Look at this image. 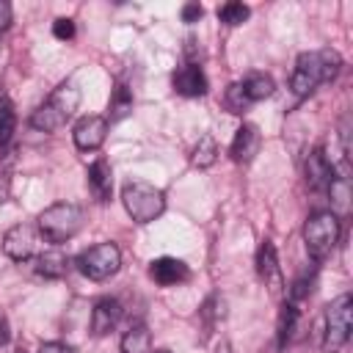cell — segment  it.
<instances>
[{
  "label": "cell",
  "instance_id": "obj_1",
  "mask_svg": "<svg viewBox=\"0 0 353 353\" xmlns=\"http://www.w3.org/2000/svg\"><path fill=\"white\" fill-rule=\"evenodd\" d=\"M342 69V58L334 50H312L301 52L295 69L290 74V88L295 97H309L317 85L331 83Z\"/></svg>",
  "mask_w": 353,
  "mask_h": 353
},
{
  "label": "cell",
  "instance_id": "obj_2",
  "mask_svg": "<svg viewBox=\"0 0 353 353\" xmlns=\"http://www.w3.org/2000/svg\"><path fill=\"white\" fill-rule=\"evenodd\" d=\"M77 105H80V91L72 83H63L30 113V127L41 132H55L74 116Z\"/></svg>",
  "mask_w": 353,
  "mask_h": 353
},
{
  "label": "cell",
  "instance_id": "obj_3",
  "mask_svg": "<svg viewBox=\"0 0 353 353\" xmlns=\"http://www.w3.org/2000/svg\"><path fill=\"white\" fill-rule=\"evenodd\" d=\"M121 201H124V210L130 212V218L135 223H152L165 210L163 190L149 185V182H141V179H132L121 188Z\"/></svg>",
  "mask_w": 353,
  "mask_h": 353
},
{
  "label": "cell",
  "instance_id": "obj_4",
  "mask_svg": "<svg viewBox=\"0 0 353 353\" xmlns=\"http://www.w3.org/2000/svg\"><path fill=\"white\" fill-rule=\"evenodd\" d=\"M80 226H83V210L77 204H72V201L50 204L39 215V232L50 243H66V240H72L80 232Z\"/></svg>",
  "mask_w": 353,
  "mask_h": 353
},
{
  "label": "cell",
  "instance_id": "obj_5",
  "mask_svg": "<svg viewBox=\"0 0 353 353\" xmlns=\"http://www.w3.org/2000/svg\"><path fill=\"white\" fill-rule=\"evenodd\" d=\"M339 218L336 212L331 210H323V212H314L309 215L306 226H303V243H306V251L314 262H323L339 243Z\"/></svg>",
  "mask_w": 353,
  "mask_h": 353
},
{
  "label": "cell",
  "instance_id": "obj_6",
  "mask_svg": "<svg viewBox=\"0 0 353 353\" xmlns=\"http://www.w3.org/2000/svg\"><path fill=\"white\" fill-rule=\"evenodd\" d=\"M350 328H353V298L345 292V295L334 298L325 306V336H323V347L328 353H336L350 339Z\"/></svg>",
  "mask_w": 353,
  "mask_h": 353
},
{
  "label": "cell",
  "instance_id": "obj_7",
  "mask_svg": "<svg viewBox=\"0 0 353 353\" xmlns=\"http://www.w3.org/2000/svg\"><path fill=\"white\" fill-rule=\"evenodd\" d=\"M121 268V251L113 243H97L77 256V270L91 281H105Z\"/></svg>",
  "mask_w": 353,
  "mask_h": 353
},
{
  "label": "cell",
  "instance_id": "obj_8",
  "mask_svg": "<svg viewBox=\"0 0 353 353\" xmlns=\"http://www.w3.org/2000/svg\"><path fill=\"white\" fill-rule=\"evenodd\" d=\"M273 80L268 77V74H248L245 80H240V83H232L229 88H226V108L232 110V113H243L248 105H254V102H262V99H268L270 94H273Z\"/></svg>",
  "mask_w": 353,
  "mask_h": 353
},
{
  "label": "cell",
  "instance_id": "obj_9",
  "mask_svg": "<svg viewBox=\"0 0 353 353\" xmlns=\"http://www.w3.org/2000/svg\"><path fill=\"white\" fill-rule=\"evenodd\" d=\"M303 174H306V185L312 190H328L334 185V179L339 176L336 174V165L328 160V154L323 149H312L306 154V163H303Z\"/></svg>",
  "mask_w": 353,
  "mask_h": 353
},
{
  "label": "cell",
  "instance_id": "obj_10",
  "mask_svg": "<svg viewBox=\"0 0 353 353\" xmlns=\"http://www.w3.org/2000/svg\"><path fill=\"white\" fill-rule=\"evenodd\" d=\"M36 243H39L36 229H33L30 223H17V226H11V229L6 232V237H3V251H6V256H11L14 262H25V259H30V256L36 254Z\"/></svg>",
  "mask_w": 353,
  "mask_h": 353
},
{
  "label": "cell",
  "instance_id": "obj_11",
  "mask_svg": "<svg viewBox=\"0 0 353 353\" xmlns=\"http://www.w3.org/2000/svg\"><path fill=\"white\" fill-rule=\"evenodd\" d=\"M72 138H74V146L83 149V152L99 149L105 143V138H108V119L105 116H94V113L91 116H83L74 124Z\"/></svg>",
  "mask_w": 353,
  "mask_h": 353
},
{
  "label": "cell",
  "instance_id": "obj_12",
  "mask_svg": "<svg viewBox=\"0 0 353 353\" xmlns=\"http://www.w3.org/2000/svg\"><path fill=\"white\" fill-rule=\"evenodd\" d=\"M171 85H174V91L176 94H182V97H204L207 94V74H204V69L199 66V63H185V66H179L174 74H171Z\"/></svg>",
  "mask_w": 353,
  "mask_h": 353
},
{
  "label": "cell",
  "instance_id": "obj_13",
  "mask_svg": "<svg viewBox=\"0 0 353 353\" xmlns=\"http://www.w3.org/2000/svg\"><path fill=\"white\" fill-rule=\"evenodd\" d=\"M256 273L265 281V287H270L273 295L281 292V268H279V256H276V245L270 240H262V245L256 248Z\"/></svg>",
  "mask_w": 353,
  "mask_h": 353
},
{
  "label": "cell",
  "instance_id": "obj_14",
  "mask_svg": "<svg viewBox=\"0 0 353 353\" xmlns=\"http://www.w3.org/2000/svg\"><path fill=\"white\" fill-rule=\"evenodd\" d=\"M149 276L160 284V287H174V284H182L190 279V270L182 259L176 256H160V259H152L149 262Z\"/></svg>",
  "mask_w": 353,
  "mask_h": 353
},
{
  "label": "cell",
  "instance_id": "obj_15",
  "mask_svg": "<svg viewBox=\"0 0 353 353\" xmlns=\"http://www.w3.org/2000/svg\"><path fill=\"white\" fill-rule=\"evenodd\" d=\"M121 320V303L116 298H99L91 309V334L105 336L110 334Z\"/></svg>",
  "mask_w": 353,
  "mask_h": 353
},
{
  "label": "cell",
  "instance_id": "obj_16",
  "mask_svg": "<svg viewBox=\"0 0 353 353\" xmlns=\"http://www.w3.org/2000/svg\"><path fill=\"white\" fill-rule=\"evenodd\" d=\"M259 143H262L259 130L254 124H240L237 132H234V141L229 146V154H232L234 163H251L254 154L259 152Z\"/></svg>",
  "mask_w": 353,
  "mask_h": 353
},
{
  "label": "cell",
  "instance_id": "obj_17",
  "mask_svg": "<svg viewBox=\"0 0 353 353\" xmlns=\"http://www.w3.org/2000/svg\"><path fill=\"white\" fill-rule=\"evenodd\" d=\"M88 190L97 201H110L113 196V171L105 157H97L88 165Z\"/></svg>",
  "mask_w": 353,
  "mask_h": 353
},
{
  "label": "cell",
  "instance_id": "obj_18",
  "mask_svg": "<svg viewBox=\"0 0 353 353\" xmlns=\"http://www.w3.org/2000/svg\"><path fill=\"white\" fill-rule=\"evenodd\" d=\"M66 270H69V256L58 248H50L36 256V273L44 279H61L66 276Z\"/></svg>",
  "mask_w": 353,
  "mask_h": 353
},
{
  "label": "cell",
  "instance_id": "obj_19",
  "mask_svg": "<svg viewBox=\"0 0 353 353\" xmlns=\"http://www.w3.org/2000/svg\"><path fill=\"white\" fill-rule=\"evenodd\" d=\"M121 353H152V334L143 323H132L121 336Z\"/></svg>",
  "mask_w": 353,
  "mask_h": 353
},
{
  "label": "cell",
  "instance_id": "obj_20",
  "mask_svg": "<svg viewBox=\"0 0 353 353\" xmlns=\"http://www.w3.org/2000/svg\"><path fill=\"white\" fill-rule=\"evenodd\" d=\"M130 113H132V91L124 83H116L110 94V105H108V121H121Z\"/></svg>",
  "mask_w": 353,
  "mask_h": 353
},
{
  "label": "cell",
  "instance_id": "obj_21",
  "mask_svg": "<svg viewBox=\"0 0 353 353\" xmlns=\"http://www.w3.org/2000/svg\"><path fill=\"white\" fill-rule=\"evenodd\" d=\"M17 132V110L14 102L8 97H0V152L8 149V143L14 141Z\"/></svg>",
  "mask_w": 353,
  "mask_h": 353
},
{
  "label": "cell",
  "instance_id": "obj_22",
  "mask_svg": "<svg viewBox=\"0 0 353 353\" xmlns=\"http://www.w3.org/2000/svg\"><path fill=\"white\" fill-rule=\"evenodd\" d=\"M298 328V309L295 303H284L279 312V347H287V342L295 336Z\"/></svg>",
  "mask_w": 353,
  "mask_h": 353
},
{
  "label": "cell",
  "instance_id": "obj_23",
  "mask_svg": "<svg viewBox=\"0 0 353 353\" xmlns=\"http://www.w3.org/2000/svg\"><path fill=\"white\" fill-rule=\"evenodd\" d=\"M248 17H251V8H248L245 3H237V0H232V3H223V6L218 8V19H221L223 25H229V28H234V25H243Z\"/></svg>",
  "mask_w": 353,
  "mask_h": 353
},
{
  "label": "cell",
  "instance_id": "obj_24",
  "mask_svg": "<svg viewBox=\"0 0 353 353\" xmlns=\"http://www.w3.org/2000/svg\"><path fill=\"white\" fill-rule=\"evenodd\" d=\"M215 157H218V143L210 138V135H201L199 138V143H196V149H193V165H199V168H210L212 163H215Z\"/></svg>",
  "mask_w": 353,
  "mask_h": 353
},
{
  "label": "cell",
  "instance_id": "obj_25",
  "mask_svg": "<svg viewBox=\"0 0 353 353\" xmlns=\"http://www.w3.org/2000/svg\"><path fill=\"white\" fill-rule=\"evenodd\" d=\"M201 317L207 320V325H215V323L223 317V301H221L218 295H212V298L204 303V309H201Z\"/></svg>",
  "mask_w": 353,
  "mask_h": 353
},
{
  "label": "cell",
  "instance_id": "obj_26",
  "mask_svg": "<svg viewBox=\"0 0 353 353\" xmlns=\"http://www.w3.org/2000/svg\"><path fill=\"white\" fill-rule=\"evenodd\" d=\"M52 36H55V39H61V41L74 39V22H72L69 17L55 19V22H52Z\"/></svg>",
  "mask_w": 353,
  "mask_h": 353
},
{
  "label": "cell",
  "instance_id": "obj_27",
  "mask_svg": "<svg viewBox=\"0 0 353 353\" xmlns=\"http://www.w3.org/2000/svg\"><path fill=\"white\" fill-rule=\"evenodd\" d=\"M201 14H204V8H201L199 3H188V6H182V22H199Z\"/></svg>",
  "mask_w": 353,
  "mask_h": 353
},
{
  "label": "cell",
  "instance_id": "obj_28",
  "mask_svg": "<svg viewBox=\"0 0 353 353\" xmlns=\"http://www.w3.org/2000/svg\"><path fill=\"white\" fill-rule=\"evenodd\" d=\"M39 353H74V350L69 345H63V342H44L39 347Z\"/></svg>",
  "mask_w": 353,
  "mask_h": 353
},
{
  "label": "cell",
  "instance_id": "obj_29",
  "mask_svg": "<svg viewBox=\"0 0 353 353\" xmlns=\"http://www.w3.org/2000/svg\"><path fill=\"white\" fill-rule=\"evenodd\" d=\"M8 28H11V6L0 0V33H6Z\"/></svg>",
  "mask_w": 353,
  "mask_h": 353
},
{
  "label": "cell",
  "instance_id": "obj_30",
  "mask_svg": "<svg viewBox=\"0 0 353 353\" xmlns=\"http://www.w3.org/2000/svg\"><path fill=\"white\" fill-rule=\"evenodd\" d=\"M8 342V320H6V314L0 312V345H6Z\"/></svg>",
  "mask_w": 353,
  "mask_h": 353
},
{
  "label": "cell",
  "instance_id": "obj_31",
  "mask_svg": "<svg viewBox=\"0 0 353 353\" xmlns=\"http://www.w3.org/2000/svg\"><path fill=\"white\" fill-rule=\"evenodd\" d=\"M215 353H234V350H232V345H229V342H221V345L215 347Z\"/></svg>",
  "mask_w": 353,
  "mask_h": 353
},
{
  "label": "cell",
  "instance_id": "obj_32",
  "mask_svg": "<svg viewBox=\"0 0 353 353\" xmlns=\"http://www.w3.org/2000/svg\"><path fill=\"white\" fill-rule=\"evenodd\" d=\"M17 353H28V350H25V347H19V350H17Z\"/></svg>",
  "mask_w": 353,
  "mask_h": 353
},
{
  "label": "cell",
  "instance_id": "obj_33",
  "mask_svg": "<svg viewBox=\"0 0 353 353\" xmlns=\"http://www.w3.org/2000/svg\"><path fill=\"white\" fill-rule=\"evenodd\" d=\"M154 353H171V350H154Z\"/></svg>",
  "mask_w": 353,
  "mask_h": 353
}]
</instances>
